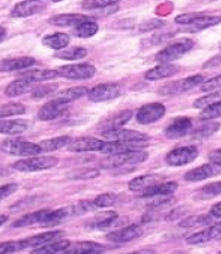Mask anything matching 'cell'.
I'll return each instance as SVG.
<instances>
[{
  "mask_svg": "<svg viewBox=\"0 0 221 254\" xmlns=\"http://www.w3.org/2000/svg\"><path fill=\"white\" fill-rule=\"evenodd\" d=\"M220 83H221V76L218 75L216 77H213V79L206 81V82L200 83L201 90H203V92H214V90H219Z\"/></svg>",
  "mask_w": 221,
  "mask_h": 254,
  "instance_id": "obj_47",
  "label": "cell"
},
{
  "mask_svg": "<svg viewBox=\"0 0 221 254\" xmlns=\"http://www.w3.org/2000/svg\"><path fill=\"white\" fill-rule=\"evenodd\" d=\"M101 172L95 168H77L67 172V178L73 181H81V179H93L99 177Z\"/></svg>",
  "mask_w": 221,
  "mask_h": 254,
  "instance_id": "obj_35",
  "label": "cell"
},
{
  "mask_svg": "<svg viewBox=\"0 0 221 254\" xmlns=\"http://www.w3.org/2000/svg\"><path fill=\"white\" fill-rule=\"evenodd\" d=\"M164 176L161 175H144V176H139L137 178H134L131 182L129 183V189L131 191H143L145 190L146 188L151 187V185L161 183L163 182Z\"/></svg>",
  "mask_w": 221,
  "mask_h": 254,
  "instance_id": "obj_27",
  "label": "cell"
},
{
  "mask_svg": "<svg viewBox=\"0 0 221 254\" xmlns=\"http://www.w3.org/2000/svg\"><path fill=\"white\" fill-rule=\"evenodd\" d=\"M20 242H6L0 244V254L6 253H14L18 251H21Z\"/></svg>",
  "mask_w": 221,
  "mask_h": 254,
  "instance_id": "obj_48",
  "label": "cell"
},
{
  "mask_svg": "<svg viewBox=\"0 0 221 254\" xmlns=\"http://www.w3.org/2000/svg\"><path fill=\"white\" fill-rule=\"evenodd\" d=\"M27 1H40V0H27Z\"/></svg>",
  "mask_w": 221,
  "mask_h": 254,
  "instance_id": "obj_57",
  "label": "cell"
},
{
  "mask_svg": "<svg viewBox=\"0 0 221 254\" xmlns=\"http://www.w3.org/2000/svg\"><path fill=\"white\" fill-rule=\"evenodd\" d=\"M212 216H191L183 219L179 223L180 227H197L207 226L212 224Z\"/></svg>",
  "mask_w": 221,
  "mask_h": 254,
  "instance_id": "obj_37",
  "label": "cell"
},
{
  "mask_svg": "<svg viewBox=\"0 0 221 254\" xmlns=\"http://www.w3.org/2000/svg\"><path fill=\"white\" fill-rule=\"evenodd\" d=\"M165 107L162 103H149L143 106L137 112L136 119L141 125H151L165 115Z\"/></svg>",
  "mask_w": 221,
  "mask_h": 254,
  "instance_id": "obj_10",
  "label": "cell"
},
{
  "mask_svg": "<svg viewBox=\"0 0 221 254\" xmlns=\"http://www.w3.org/2000/svg\"><path fill=\"white\" fill-rule=\"evenodd\" d=\"M34 64V58L31 57L4 59V60H0V71H13L25 69V68L33 66Z\"/></svg>",
  "mask_w": 221,
  "mask_h": 254,
  "instance_id": "obj_23",
  "label": "cell"
},
{
  "mask_svg": "<svg viewBox=\"0 0 221 254\" xmlns=\"http://www.w3.org/2000/svg\"><path fill=\"white\" fill-rule=\"evenodd\" d=\"M26 108L22 103L19 102H11L0 107V119H6L9 116L22 115L25 114Z\"/></svg>",
  "mask_w": 221,
  "mask_h": 254,
  "instance_id": "obj_38",
  "label": "cell"
},
{
  "mask_svg": "<svg viewBox=\"0 0 221 254\" xmlns=\"http://www.w3.org/2000/svg\"><path fill=\"white\" fill-rule=\"evenodd\" d=\"M87 95L93 102H106L115 100L121 95V88L115 83H102L88 90Z\"/></svg>",
  "mask_w": 221,
  "mask_h": 254,
  "instance_id": "obj_9",
  "label": "cell"
},
{
  "mask_svg": "<svg viewBox=\"0 0 221 254\" xmlns=\"http://www.w3.org/2000/svg\"><path fill=\"white\" fill-rule=\"evenodd\" d=\"M220 128L219 123H209V125H205L201 128L197 129L196 131L192 133V137L197 139H204L212 136L214 132L218 131Z\"/></svg>",
  "mask_w": 221,
  "mask_h": 254,
  "instance_id": "obj_42",
  "label": "cell"
},
{
  "mask_svg": "<svg viewBox=\"0 0 221 254\" xmlns=\"http://www.w3.org/2000/svg\"><path fill=\"white\" fill-rule=\"evenodd\" d=\"M97 31H99V26L93 20L82 21L73 27V34L77 38H90L95 35Z\"/></svg>",
  "mask_w": 221,
  "mask_h": 254,
  "instance_id": "obj_34",
  "label": "cell"
},
{
  "mask_svg": "<svg viewBox=\"0 0 221 254\" xmlns=\"http://www.w3.org/2000/svg\"><path fill=\"white\" fill-rule=\"evenodd\" d=\"M211 163H213V164H217V165H221V150L220 149H218V150H214L210 154L209 156Z\"/></svg>",
  "mask_w": 221,
  "mask_h": 254,
  "instance_id": "obj_52",
  "label": "cell"
},
{
  "mask_svg": "<svg viewBox=\"0 0 221 254\" xmlns=\"http://www.w3.org/2000/svg\"><path fill=\"white\" fill-rule=\"evenodd\" d=\"M54 2H57V1H62V0H53Z\"/></svg>",
  "mask_w": 221,
  "mask_h": 254,
  "instance_id": "obj_58",
  "label": "cell"
},
{
  "mask_svg": "<svg viewBox=\"0 0 221 254\" xmlns=\"http://www.w3.org/2000/svg\"><path fill=\"white\" fill-rule=\"evenodd\" d=\"M33 87V84L28 82V81L18 79L15 81H12V82L5 88V95H7L9 97L24 95V94L32 92Z\"/></svg>",
  "mask_w": 221,
  "mask_h": 254,
  "instance_id": "obj_30",
  "label": "cell"
},
{
  "mask_svg": "<svg viewBox=\"0 0 221 254\" xmlns=\"http://www.w3.org/2000/svg\"><path fill=\"white\" fill-rule=\"evenodd\" d=\"M64 236V232L62 231H50V232H45L37 234L34 237L26 238L24 240H19L20 242L21 249H35V247L42 246L45 244L55 242V240H58L60 238Z\"/></svg>",
  "mask_w": 221,
  "mask_h": 254,
  "instance_id": "obj_11",
  "label": "cell"
},
{
  "mask_svg": "<svg viewBox=\"0 0 221 254\" xmlns=\"http://www.w3.org/2000/svg\"><path fill=\"white\" fill-rule=\"evenodd\" d=\"M45 8V5L40 4L39 1H25L19 2L13 7L11 11V17L12 18H26L29 15L37 14L40 13L42 9Z\"/></svg>",
  "mask_w": 221,
  "mask_h": 254,
  "instance_id": "obj_20",
  "label": "cell"
},
{
  "mask_svg": "<svg viewBox=\"0 0 221 254\" xmlns=\"http://www.w3.org/2000/svg\"><path fill=\"white\" fill-rule=\"evenodd\" d=\"M88 93V89L86 87H75V88H68L66 90H62V92L55 94L53 96L52 101H55V102L68 104L73 101H75L80 97H82Z\"/></svg>",
  "mask_w": 221,
  "mask_h": 254,
  "instance_id": "obj_28",
  "label": "cell"
},
{
  "mask_svg": "<svg viewBox=\"0 0 221 254\" xmlns=\"http://www.w3.org/2000/svg\"><path fill=\"white\" fill-rule=\"evenodd\" d=\"M203 15V13H199V12H196V13H185V14H180L178 15L177 18L174 19L175 22L177 24H180V25H190L191 22L193 20H196L197 18H199Z\"/></svg>",
  "mask_w": 221,
  "mask_h": 254,
  "instance_id": "obj_49",
  "label": "cell"
},
{
  "mask_svg": "<svg viewBox=\"0 0 221 254\" xmlns=\"http://www.w3.org/2000/svg\"><path fill=\"white\" fill-rule=\"evenodd\" d=\"M28 122L25 120L0 119V133L5 135H18L28 129Z\"/></svg>",
  "mask_w": 221,
  "mask_h": 254,
  "instance_id": "obj_25",
  "label": "cell"
},
{
  "mask_svg": "<svg viewBox=\"0 0 221 254\" xmlns=\"http://www.w3.org/2000/svg\"><path fill=\"white\" fill-rule=\"evenodd\" d=\"M5 37H6V29L4 27H0V42L4 40Z\"/></svg>",
  "mask_w": 221,
  "mask_h": 254,
  "instance_id": "obj_54",
  "label": "cell"
},
{
  "mask_svg": "<svg viewBox=\"0 0 221 254\" xmlns=\"http://www.w3.org/2000/svg\"><path fill=\"white\" fill-rule=\"evenodd\" d=\"M51 210H40L35 211V212L28 213L26 216L21 217L20 219H17L14 223L12 224V227H25V226H31L34 225V224H42L46 219L48 213H50Z\"/></svg>",
  "mask_w": 221,
  "mask_h": 254,
  "instance_id": "obj_29",
  "label": "cell"
},
{
  "mask_svg": "<svg viewBox=\"0 0 221 254\" xmlns=\"http://www.w3.org/2000/svg\"><path fill=\"white\" fill-rule=\"evenodd\" d=\"M220 93L219 92H216L212 94H210V95H206V96H203L200 97V99H198L196 102L193 103V107L197 109H203L205 107L210 106V104L212 103H216V102H220Z\"/></svg>",
  "mask_w": 221,
  "mask_h": 254,
  "instance_id": "obj_46",
  "label": "cell"
},
{
  "mask_svg": "<svg viewBox=\"0 0 221 254\" xmlns=\"http://www.w3.org/2000/svg\"><path fill=\"white\" fill-rule=\"evenodd\" d=\"M73 141L70 136H58V137L50 138L46 139V141H42L39 143V148H40L41 152H51L58 150V149L64 148L69 143Z\"/></svg>",
  "mask_w": 221,
  "mask_h": 254,
  "instance_id": "obj_32",
  "label": "cell"
},
{
  "mask_svg": "<svg viewBox=\"0 0 221 254\" xmlns=\"http://www.w3.org/2000/svg\"><path fill=\"white\" fill-rule=\"evenodd\" d=\"M143 234V229L137 225H130L122 229L112 231L107 236V239L109 242L115 244H124L132 242V240L137 239Z\"/></svg>",
  "mask_w": 221,
  "mask_h": 254,
  "instance_id": "obj_12",
  "label": "cell"
},
{
  "mask_svg": "<svg viewBox=\"0 0 221 254\" xmlns=\"http://www.w3.org/2000/svg\"><path fill=\"white\" fill-rule=\"evenodd\" d=\"M149 158V154L144 151L134 150L128 152H122V154L109 155V157L105 161L103 167L106 168H119L125 167V165H135L143 163Z\"/></svg>",
  "mask_w": 221,
  "mask_h": 254,
  "instance_id": "obj_4",
  "label": "cell"
},
{
  "mask_svg": "<svg viewBox=\"0 0 221 254\" xmlns=\"http://www.w3.org/2000/svg\"><path fill=\"white\" fill-rule=\"evenodd\" d=\"M192 129V121L188 117H178L165 129V136L170 139H178L186 136Z\"/></svg>",
  "mask_w": 221,
  "mask_h": 254,
  "instance_id": "obj_13",
  "label": "cell"
},
{
  "mask_svg": "<svg viewBox=\"0 0 221 254\" xmlns=\"http://www.w3.org/2000/svg\"><path fill=\"white\" fill-rule=\"evenodd\" d=\"M6 220H7V217H6V216H0V226L4 225V224L6 223Z\"/></svg>",
  "mask_w": 221,
  "mask_h": 254,
  "instance_id": "obj_55",
  "label": "cell"
},
{
  "mask_svg": "<svg viewBox=\"0 0 221 254\" xmlns=\"http://www.w3.org/2000/svg\"><path fill=\"white\" fill-rule=\"evenodd\" d=\"M119 199H121V197L118 196V194H115V193H103V194H100V196H97L95 199H94V204L96 205V207H111V206H115L119 203Z\"/></svg>",
  "mask_w": 221,
  "mask_h": 254,
  "instance_id": "obj_40",
  "label": "cell"
},
{
  "mask_svg": "<svg viewBox=\"0 0 221 254\" xmlns=\"http://www.w3.org/2000/svg\"><path fill=\"white\" fill-rule=\"evenodd\" d=\"M198 149L194 145L180 146L171 150L165 157V161L170 167H183L190 164L198 157Z\"/></svg>",
  "mask_w": 221,
  "mask_h": 254,
  "instance_id": "obj_7",
  "label": "cell"
},
{
  "mask_svg": "<svg viewBox=\"0 0 221 254\" xmlns=\"http://www.w3.org/2000/svg\"><path fill=\"white\" fill-rule=\"evenodd\" d=\"M220 192H221V184L219 183V182H217V183H211V184L205 185L203 189H200L199 198L207 199V198L219 196Z\"/></svg>",
  "mask_w": 221,
  "mask_h": 254,
  "instance_id": "obj_44",
  "label": "cell"
},
{
  "mask_svg": "<svg viewBox=\"0 0 221 254\" xmlns=\"http://www.w3.org/2000/svg\"><path fill=\"white\" fill-rule=\"evenodd\" d=\"M18 190V184L11 183V184H5L0 187V201L8 196H11L12 193H14Z\"/></svg>",
  "mask_w": 221,
  "mask_h": 254,
  "instance_id": "obj_50",
  "label": "cell"
},
{
  "mask_svg": "<svg viewBox=\"0 0 221 254\" xmlns=\"http://www.w3.org/2000/svg\"><path fill=\"white\" fill-rule=\"evenodd\" d=\"M163 25H164V22L161 21V20H151V21L145 22L144 25H142V26H141V31H142V32L150 31V29L161 27V26H163Z\"/></svg>",
  "mask_w": 221,
  "mask_h": 254,
  "instance_id": "obj_51",
  "label": "cell"
},
{
  "mask_svg": "<svg viewBox=\"0 0 221 254\" xmlns=\"http://www.w3.org/2000/svg\"><path fill=\"white\" fill-rule=\"evenodd\" d=\"M179 71V67L170 64H161L159 66L151 68L145 73L144 77L149 81H158L166 79V77L173 76Z\"/></svg>",
  "mask_w": 221,
  "mask_h": 254,
  "instance_id": "obj_21",
  "label": "cell"
},
{
  "mask_svg": "<svg viewBox=\"0 0 221 254\" xmlns=\"http://www.w3.org/2000/svg\"><path fill=\"white\" fill-rule=\"evenodd\" d=\"M58 159L53 156H29L27 158L20 159L12 165L13 169L21 172H34L56 167Z\"/></svg>",
  "mask_w": 221,
  "mask_h": 254,
  "instance_id": "obj_1",
  "label": "cell"
},
{
  "mask_svg": "<svg viewBox=\"0 0 221 254\" xmlns=\"http://www.w3.org/2000/svg\"><path fill=\"white\" fill-rule=\"evenodd\" d=\"M67 104L55 102V101H50L46 104L41 107L38 112V119L40 121H52V120L57 119L62 116L67 110Z\"/></svg>",
  "mask_w": 221,
  "mask_h": 254,
  "instance_id": "obj_15",
  "label": "cell"
},
{
  "mask_svg": "<svg viewBox=\"0 0 221 254\" xmlns=\"http://www.w3.org/2000/svg\"><path fill=\"white\" fill-rule=\"evenodd\" d=\"M102 136L110 142H148L150 139V136L144 132L124 129L106 130Z\"/></svg>",
  "mask_w": 221,
  "mask_h": 254,
  "instance_id": "obj_8",
  "label": "cell"
},
{
  "mask_svg": "<svg viewBox=\"0 0 221 254\" xmlns=\"http://www.w3.org/2000/svg\"><path fill=\"white\" fill-rule=\"evenodd\" d=\"M69 40V35L66 33H54L46 35V37L42 39V44L46 47L51 48V50L60 51L68 46Z\"/></svg>",
  "mask_w": 221,
  "mask_h": 254,
  "instance_id": "obj_31",
  "label": "cell"
},
{
  "mask_svg": "<svg viewBox=\"0 0 221 254\" xmlns=\"http://www.w3.org/2000/svg\"><path fill=\"white\" fill-rule=\"evenodd\" d=\"M178 189L177 182H161V183L154 184L151 187L146 188L143 190V197L151 198V197H165L170 196Z\"/></svg>",
  "mask_w": 221,
  "mask_h": 254,
  "instance_id": "obj_19",
  "label": "cell"
},
{
  "mask_svg": "<svg viewBox=\"0 0 221 254\" xmlns=\"http://www.w3.org/2000/svg\"><path fill=\"white\" fill-rule=\"evenodd\" d=\"M92 20V18L84 14H58L50 19V24L58 27H74L82 21Z\"/></svg>",
  "mask_w": 221,
  "mask_h": 254,
  "instance_id": "obj_24",
  "label": "cell"
},
{
  "mask_svg": "<svg viewBox=\"0 0 221 254\" xmlns=\"http://www.w3.org/2000/svg\"><path fill=\"white\" fill-rule=\"evenodd\" d=\"M204 81L205 77L203 75L188 76L186 79L166 83L159 89V94L161 95H179V94L186 93L188 90L192 89V88L199 86Z\"/></svg>",
  "mask_w": 221,
  "mask_h": 254,
  "instance_id": "obj_6",
  "label": "cell"
},
{
  "mask_svg": "<svg viewBox=\"0 0 221 254\" xmlns=\"http://www.w3.org/2000/svg\"><path fill=\"white\" fill-rule=\"evenodd\" d=\"M57 71V76H62L68 80L82 81L92 79L95 75V67L90 64H68V66L60 67Z\"/></svg>",
  "mask_w": 221,
  "mask_h": 254,
  "instance_id": "obj_5",
  "label": "cell"
},
{
  "mask_svg": "<svg viewBox=\"0 0 221 254\" xmlns=\"http://www.w3.org/2000/svg\"><path fill=\"white\" fill-rule=\"evenodd\" d=\"M70 245L68 240H55V242L45 244V245L35 247L32 253L35 254H53V253H63V251Z\"/></svg>",
  "mask_w": 221,
  "mask_h": 254,
  "instance_id": "obj_33",
  "label": "cell"
},
{
  "mask_svg": "<svg viewBox=\"0 0 221 254\" xmlns=\"http://www.w3.org/2000/svg\"><path fill=\"white\" fill-rule=\"evenodd\" d=\"M221 115V103L216 102L210 104V106L203 108V112L199 114V117L205 121H210V120L218 119Z\"/></svg>",
  "mask_w": 221,
  "mask_h": 254,
  "instance_id": "obj_41",
  "label": "cell"
},
{
  "mask_svg": "<svg viewBox=\"0 0 221 254\" xmlns=\"http://www.w3.org/2000/svg\"><path fill=\"white\" fill-rule=\"evenodd\" d=\"M58 84L53 83V84H44V86H37L33 87L32 89V96L33 99H41V97H46L51 94H53L55 90H56Z\"/></svg>",
  "mask_w": 221,
  "mask_h": 254,
  "instance_id": "obj_45",
  "label": "cell"
},
{
  "mask_svg": "<svg viewBox=\"0 0 221 254\" xmlns=\"http://www.w3.org/2000/svg\"><path fill=\"white\" fill-rule=\"evenodd\" d=\"M103 143L105 142L93 137H80L75 141H71L67 146L68 150L71 152H90L100 151Z\"/></svg>",
  "mask_w": 221,
  "mask_h": 254,
  "instance_id": "obj_16",
  "label": "cell"
},
{
  "mask_svg": "<svg viewBox=\"0 0 221 254\" xmlns=\"http://www.w3.org/2000/svg\"><path fill=\"white\" fill-rule=\"evenodd\" d=\"M221 234V226L220 224L218 223L216 225H212L209 229H205L203 231H199V232L193 233L192 236H190L186 239L187 244L190 245H198V244H205L209 243L211 240L219 239Z\"/></svg>",
  "mask_w": 221,
  "mask_h": 254,
  "instance_id": "obj_18",
  "label": "cell"
},
{
  "mask_svg": "<svg viewBox=\"0 0 221 254\" xmlns=\"http://www.w3.org/2000/svg\"><path fill=\"white\" fill-rule=\"evenodd\" d=\"M211 216L212 218H216V219H220L221 218V204L217 203L216 205H213L212 208H211Z\"/></svg>",
  "mask_w": 221,
  "mask_h": 254,
  "instance_id": "obj_53",
  "label": "cell"
},
{
  "mask_svg": "<svg viewBox=\"0 0 221 254\" xmlns=\"http://www.w3.org/2000/svg\"><path fill=\"white\" fill-rule=\"evenodd\" d=\"M88 52L86 48L83 47H71L67 48V50L57 51V53L55 54V57L58 59H62V60H80V59L86 58Z\"/></svg>",
  "mask_w": 221,
  "mask_h": 254,
  "instance_id": "obj_36",
  "label": "cell"
},
{
  "mask_svg": "<svg viewBox=\"0 0 221 254\" xmlns=\"http://www.w3.org/2000/svg\"><path fill=\"white\" fill-rule=\"evenodd\" d=\"M155 251H149V250H144V251H137V252L136 253H154Z\"/></svg>",
  "mask_w": 221,
  "mask_h": 254,
  "instance_id": "obj_56",
  "label": "cell"
},
{
  "mask_svg": "<svg viewBox=\"0 0 221 254\" xmlns=\"http://www.w3.org/2000/svg\"><path fill=\"white\" fill-rule=\"evenodd\" d=\"M119 1H121V0H83L81 5H82V7L86 9H97L112 6Z\"/></svg>",
  "mask_w": 221,
  "mask_h": 254,
  "instance_id": "obj_43",
  "label": "cell"
},
{
  "mask_svg": "<svg viewBox=\"0 0 221 254\" xmlns=\"http://www.w3.org/2000/svg\"><path fill=\"white\" fill-rule=\"evenodd\" d=\"M57 76V71L53 69H34L26 70L20 74V79L28 81L31 83L42 82V81L53 80Z\"/></svg>",
  "mask_w": 221,
  "mask_h": 254,
  "instance_id": "obj_26",
  "label": "cell"
},
{
  "mask_svg": "<svg viewBox=\"0 0 221 254\" xmlns=\"http://www.w3.org/2000/svg\"><path fill=\"white\" fill-rule=\"evenodd\" d=\"M0 151L12 156H21V157H29V156L41 154L38 144L20 141V139H5L0 142Z\"/></svg>",
  "mask_w": 221,
  "mask_h": 254,
  "instance_id": "obj_2",
  "label": "cell"
},
{
  "mask_svg": "<svg viewBox=\"0 0 221 254\" xmlns=\"http://www.w3.org/2000/svg\"><path fill=\"white\" fill-rule=\"evenodd\" d=\"M220 22V17H207V15L203 14L201 17L197 18L196 20L191 22V29L190 31H201V29H205L207 27H211V26L218 25Z\"/></svg>",
  "mask_w": 221,
  "mask_h": 254,
  "instance_id": "obj_39",
  "label": "cell"
},
{
  "mask_svg": "<svg viewBox=\"0 0 221 254\" xmlns=\"http://www.w3.org/2000/svg\"><path fill=\"white\" fill-rule=\"evenodd\" d=\"M106 252V247L96 243L82 242L76 244H70L63 253L66 254H99Z\"/></svg>",
  "mask_w": 221,
  "mask_h": 254,
  "instance_id": "obj_22",
  "label": "cell"
},
{
  "mask_svg": "<svg viewBox=\"0 0 221 254\" xmlns=\"http://www.w3.org/2000/svg\"><path fill=\"white\" fill-rule=\"evenodd\" d=\"M220 165L210 163V164L201 165V167H198L196 169H193V170L186 172L184 176V179L187 182L205 181V179L216 177V176L220 174Z\"/></svg>",
  "mask_w": 221,
  "mask_h": 254,
  "instance_id": "obj_14",
  "label": "cell"
},
{
  "mask_svg": "<svg viewBox=\"0 0 221 254\" xmlns=\"http://www.w3.org/2000/svg\"><path fill=\"white\" fill-rule=\"evenodd\" d=\"M132 117L131 110H123V112L116 114V115L109 116L99 123V129L103 130H116L121 129L123 126L126 125Z\"/></svg>",
  "mask_w": 221,
  "mask_h": 254,
  "instance_id": "obj_17",
  "label": "cell"
},
{
  "mask_svg": "<svg viewBox=\"0 0 221 254\" xmlns=\"http://www.w3.org/2000/svg\"><path fill=\"white\" fill-rule=\"evenodd\" d=\"M194 44L191 39H184V40H179L174 44H171L163 48L161 52H158L156 55V61L161 64H168L172 61L177 60L184 54H186L188 51L193 48Z\"/></svg>",
  "mask_w": 221,
  "mask_h": 254,
  "instance_id": "obj_3",
  "label": "cell"
}]
</instances>
